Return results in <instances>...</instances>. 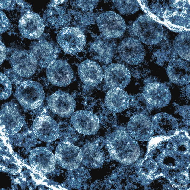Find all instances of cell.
Instances as JSON below:
<instances>
[{
  "label": "cell",
  "instance_id": "6da1fadb",
  "mask_svg": "<svg viewBox=\"0 0 190 190\" xmlns=\"http://www.w3.org/2000/svg\"><path fill=\"white\" fill-rule=\"evenodd\" d=\"M106 145L111 157L125 164L133 163L139 156L137 143L123 129H118L111 133L107 139Z\"/></svg>",
  "mask_w": 190,
  "mask_h": 190
},
{
  "label": "cell",
  "instance_id": "7a4b0ae2",
  "mask_svg": "<svg viewBox=\"0 0 190 190\" xmlns=\"http://www.w3.org/2000/svg\"><path fill=\"white\" fill-rule=\"evenodd\" d=\"M131 29L134 35L147 44H156L163 38L162 25L147 15H141L137 18L133 23Z\"/></svg>",
  "mask_w": 190,
  "mask_h": 190
},
{
  "label": "cell",
  "instance_id": "3957f363",
  "mask_svg": "<svg viewBox=\"0 0 190 190\" xmlns=\"http://www.w3.org/2000/svg\"><path fill=\"white\" fill-rule=\"evenodd\" d=\"M163 16L165 23L171 29L184 31L190 26V1H174Z\"/></svg>",
  "mask_w": 190,
  "mask_h": 190
},
{
  "label": "cell",
  "instance_id": "277c9868",
  "mask_svg": "<svg viewBox=\"0 0 190 190\" xmlns=\"http://www.w3.org/2000/svg\"><path fill=\"white\" fill-rule=\"evenodd\" d=\"M15 95L20 104L28 110L38 107L45 98L42 86L39 83L32 81H27L21 83L16 89Z\"/></svg>",
  "mask_w": 190,
  "mask_h": 190
},
{
  "label": "cell",
  "instance_id": "5b68a950",
  "mask_svg": "<svg viewBox=\"0 0 190 190\" xmlns=\"http://www.w3.org/2000/svg\"><path fill=\"white\" fill-rule=\"evenodd\" d=\"M0 115L1 134L12 135L20 130L24 119L16 103L11 102L5 103L1 109Z\"/></svg>",
  "mask_w": 190,
  "mask_h": 190
},
{
  "label": "cell",
  "instance_id": "8992f818",
  "mask_svg": "<svg viewBox=\"0 0 190 190\" xmlns=\"http://www.w3.org/2000/svg\"><path fill=\"white\" fill-rule=\"evenodd\" d=\"M96 22L99 30L103 35L112 39L121 36L126 28L123 18L112 11L102 13L97 17Z\"/></svg>",
  "mask_w": 190,
  "mask_h": 190
},
{
  "label": "cell",
  "instance_id": "52a82bcc",
  "mask_svg": "<svg viewBox=\"0 0 190 190\" xmlns=\"http://www.w3.org/2000/svg\"><path fill=\"white\" fill-rule=\"evenodd\" d=\"M57 41L63 51L70 54L81 51L86 43L85 37L78 28H63L57 34Z\"/></svg>",
  "mask_w": 190,
  "mask_h": 190
},
{
  "label": "cell",
  "instance_id": "ba28073f",
  "mask_svg": "<svg viewBox=\"0 0 190 190\" xmlns=\"http://www.w3.org/2000/svg\"><path fill=\"white\" fill-rule=\"evenodd\" d=\"M55 160L61 167L69 170L77 168L82 162L81 149L68 142H64L57 147Z\"/></svg>",
  "mask_w": 190,
  "mask_h": 190
},
{
  "label": "cell",
  "instance_id": "9c48e42d",
  "mask_svg": "<svg viewBox=\"0 0 190 190\" xmlns=\"http://www.w3.org/2000/svg\"><path fill=\"white\" fill-rule=\"evenodd\" d=\"M29 160L33 172L35 173L43 175L52 171L55 167V156L44 147L32 150L30 153Z\"/></svg>",
  "mask_w": 190,
  "mask_h": 190
},
{
  "label": "cell",
  "instance_id": "30bf717a",
  "mask_svg": "<svg viewBox=\"0 0 190 190\" xmlns=\"http://www.w3.org/2000/svg\"><path fill=\"white\" fill-rule=\"evenodd\" d=\"M143 97L151 106L161 108L167 105L171 97L169 87L160 83L152 82L146 84L143 91Z\"/></svg>",
  "mask_w": 190,
  "mask_h": 190
},
{
  "label": "cell",
  "instance_id": "8fae6325",
  "mask_svg": "<svg viewBox=\"0 0 190 190\" xmlns=\"http://www.w3.org/2000/svg\"><path fill=\"white\" fill-rule=\"evenodd\" d=\"M118 52L121 58L132 65L140 64L144 56L143 46L138 40L132 37L124 39L119 44Z\"/></svg>",
  "mask_w": 190,
  "mask_h": 190
},
{
  "label": "cell",
  "instance_id": "7c38bea8",
  "mask_svg": "<svg viewBox=\"0 0 190 190\" xmlns=\"http://www.w3.org/2000/svg\"><path fill=\"white\" fill-rule=\"evenodd\" d=\"M104 77L107 86L110 89H123L130 83L131 75L129 69L124 65L112 63L106 68Z\"/></svg>",
  "mask_w": 190,
  "mask_h": 190
},
{
  "label": "cell",
  "instance_id": "4fadbf2b",
  "mask_svg": "<svg viewBox=\"0 0 190 190\" xmlns=\"http://www.w3.org/2000/svg\"><path fill=\"white\" fill-rule=\"evenodd\" d=\"M46 75L52 84L65 87L71 81L73 76L72 70L65 61L55 60L47 68Z\"/></svg>",
  "mask_w": 190,
  "mask_h": 190
},
{
  "label": "cell",
  "instance_id": "5bb4252c",
  "mask_svg": "<svg viewBox=\"0 0 190 190\" xmlns=\"http://www.w3.org/2000/svg\"><path fill=\"white\" fill-rule=\"evenodd\" d=\"M45 28L43 19L37 14L28 11L20 19L18 28L20 33L24 37L33 39L39 37Z\"/></svg>",
  "mask_w": 190,
  "mask_h": 190
},
{
  "label": "cell",
  "instance_id": "9a60e30c",
  "mask_svg": "<svg viewBox=\"0 0 190 190\" xmlns=\"http://www.w3.org/2000/svg\"><path fill=\"white\" fill-rule=\"evenodd\" d=\"M35 135L45 142L55 141L59 135V129L56 122L49 116L42 115L37 117L33 124Z\"/></svg>",
  "mask_w": 190,
  "mask_h": 190
},
{
  "label": "cell",
  "instance_id": "2e32d148",
  "mask_svg": "<svg viewBox=\"0 0 190 190\" xmlns=\"http://www.w3.org/2000/svg\"><path fill=\"white\" fill-rule=\"evenodd\" d=\"M71 122L77 131L85 135H93L99 128V121L97 117L87 110L76 112L72 114Z\"/></svg>",
  "mask_w": 190,
  "mask_h": 190
},
{
  "label": "cell",
  "instance_id": "e0dca14e",
  "mask_svg": "<svg viewBox=\"0 0 190 190\" xmlns=\"http://www.w3.org/2000/svg\"><path fill=\"white\" fill-rule=\"evenodd\" d=\"M127 128L131 136L140 141H147L153 135L152 121L147 116L143 114L132 116L128 123Z\"/></svg>",
  "mask_w": 190,
  "mask_h": 190
},
{
  "label": "cell",
  "instance_id": "ac0fdd59",
  "mask_svg": "<svg viewBox=\"0 0 190 190\" xmlns=\"http://www.w3.org/2000/svg\"><path fill=\"white\" fill-rule=\"evenodd\" d=\"M29 54L33 61L42 68H47L56 59V52L45 40L35 42L30 46Z\"/></svg>",
  "mask_w": 190,
  "mask_h": 190
},
{
  "label": "cell",
  "instance_id": "d6986e66",
  "mask_svg": "<svg viewBox=\"0 0 190 190\" xmlns=\"http://www.w3.org/2000/svg\"><path fill=\"white\" fill-rule=\"evenodd\" d=\"M48 105L54 113L61 117H66L73 113L75 102L73 97L69 93L58 91L50 96Z\"/></svg>",
  "mask_w": 190,
  "mask_h": 190
},
{
  "label": "cell",
  "instance_id": "ffe728a7",
  "mask_svg": "<svg viewBox=\"0 0 190 190\" xmlns=\"http://www.w3.org/2000/svg\"><path fill=\"white\" fill-rule=\"evenodd\" d=\"M12 69L22 77H29L36 72L37 65L29 54L23 50L15 52L10 59Z\"/></svg>",
  "mask_w": 190,
  "mask_h": 190
},
{
  "label": "cell",
  "instance_id": "44dd1931",
  "mask_svg": "<svg viewBox=\"0 0 190 190\" xmlns=\"http://www.w3.org/2000/svg\"><path fill=\"white\" fill-rule=\"evenodd\" d=\"M78 73L82 82L89 86L98 85L104 77L103 71L100 65L90 60H85L79 65Z\"/></svg>",
  "mask_w": 190,
  "mask_h": 190
},
{
  "label": "cell",
  "instance_id": "7402d4cb",
  "mask_svg": "<svg viewBox=\"0 0 190 190\" xmlns=\"http://www.w3.org/2000/svg\"><path fill=\"white\" fill-rule=\"evenodd\" d=\"M167 74L169 79L175 84L186 85L190 82L189 64L183 60H172L168 66Z\"/></svg>",
  "mask_w": 190,
  "mask_h": 190
},
{
  "label": "cell",
  "instance_id": "603a6c76",
  "mask_svg": "<svg viewBox=\"0 0 190 190\" xmlns=\"http://www.w3.org/2000/svg\"><path fill=\"white\" fill-rule=\"evenodd\" d=\"M105 102L108 109L114 113H119L126 109L129 102V96L123 89L115 88L107 93Z\"/></svg>",
  "mask_w": 190,
  "mask_h": 190
},
{
  "label": "cell",
  "instance_id": "cb8c5ba5",
  "mask_svg": "<svg viewBox=\"0 0 190 190\" xmlns=\"http://www.w3.org/2000/svg\"><path fill=\"white\" fill-rule=\"evenodd\" d=\"M43 19L47 27L58 29L65 26L69 20V17L65 8L56 6L47 9L44 12Z\"/></svg>",
  "mask_w": 190,
  "mask_h": 190
},
{
  "label": "cell",
  "instance_id": "d4e9b609",
  "mask_svg": "<svg viewBox=\"0 0 190 190\" xmlns=\"http://www.w3.org/2000/svg\"><path fill=\"white\" fill-rule=\"evenodd\" d=\"M153 127L156 132L165 136H171L178 128L176 119L171 115L160 113L155 115L152 120Z\"/></svg>",
  "mask_w": 190,
  "mask_h": 190
},
{
  "label": "cell",
  "instance_id": "484cf974",
  "mask_svg": "<svg viewBox=\"0 0 190 190\" xmlns=\"http://www.w3.org/2000/svg\"><path fill=\"white\" fill-rule=\"evenodd\" d=\"M116 48L114 41L104 35L98 37L94 42L93 48L99 59L105 63H109L114 56Z\"/></svg>",
  "mask_w": 190,
  "mask_h": 190
},
{
  "label": "cell",
  "instance_id": "4316f807",
  "mask_svg": "<svg viewBox=\"0 0 190 190\" xmlns=\"http://www.w3.org/2000/svg\"><path fill=\"white\" fill-rule=\"evenodd\" d=\"M81 150L82 154L81 162L84 165L88 167L95 168L103 164L104 161L103 154L95 144H87Z\"/></svg>",
  "mask_w": 190,
  "mask_h": 190
},
{
  "label": "cell",
  "instance_id": "83f0119b",
  "mask_svg": "<svg viewBox=\"0 0 190 190\" xmlns=\"http://www.w3.org/2000/svg\"><path fill=\"white\" fill-rule=\"evenodd\" d=\"M174 49L179 55L186 60H190V32L185 30L175 38L173 41Z\"/></svg>",
  "mask_w": 190,
  "mask_h": 190
},
{
  "label": "cell",
  "instance_id": "f1b7e54d",
  "mask_svg": "<svg viewBox=\"0 0 190 190\" xmlns=\"http://www.w3.org/2000/svg\"><path fill=\"white\" fill-rule=\"evenodd\" d=\"M9 153H5L3 155H1L2 158L1 160L0 167L2 170L10 173H18L21 170V164L14 157L9 155Z\"/></svg>",
  "mask_w": 190,
  "mask_h": 190
},
{
  "label": "cell",
  "instance_id": "f546056e",
  "mask_svg": "<svg viewBox=\"0 0 190 190\" xmlns=\"http://www.w3.org/2000/svg\"><path fill=\"white\" fill-rule=\"evenodd\" d=\"M114 5L122 14H132L137 11L139 8V4L136 0H113Z\"/></svg>",
  "mask_w": 190,
  "mask_h": 190
},
{
  "label": "cell",
  "instance_id": "4dcf8cb0",
  "mask_svg": "<svg viewBox=\"0 0 190 190\" xmlns=\"http://www.w3.org/2000/svg\"><path fill=\"white\" fill-rule=\"evenodd\" d=\"M12 92L11 82L5 74L0 73V100L8 98Z\"/></svg>",
  "mask_w": 190,
  "mask_h": 190
},
{
  "label": "cell",
  "instance_id": "1f68e13d",
  "mask_svg": "<svg viewBox=\"0 0 190 190\" xmlns=\"http://www.w3.org/2000/svg\"><path fill=\"white\" fill-rule=\"evenodd\" d=\"M98 0H77L76 4L83 11H90L97 5Z\"/></svg>",
  "mask_w": 190,
  "mask_h": 190
},
{
  "label": "cell",
  "instance_id": "d6a6232c",
  "mask_svg": "<svg viewBox=\"0 0 190 190\" xmlns=\"http://www.w3.org/2000/svg\"><path fill=\"white\" fill-rule=\"evenodd\" d=\"M5 73L11 81L15 84L20 83L22 80V77L12 69L7 70Z\"/></svg>",
  "mask_w": 190,
  "mask_h": 190
},
{
  "label": "cell",
  "instance_id": "836d02e7",
  "mask_svg": "<svg viewBox=\"0 0 190 190\" xmlns=\"http://www.w3.org/2000/svg\"><path fill=\"white\" fill-rule=\"evenodd\" d=\"M9 26V21L5 14L2 11H0V33L7 31Z\"/></svg>",
  "mask_w": 190,
  "mask_h": 190
},
{
  "label": "cell",
  "instance_id": "e575fe53",
  "mask_svg": "<svg viewBox=\"0 0 190 190\" xmlns=\"http://www.w3.org/2000/svg\"><path fill=\"white\" fill-rule=\"evenodd\" d=\"M6 49L4 43L0 41V64H1L6 58Z\"/></svg>",
  "mask_w": 190,
  "mask_h": 190
},
{
  "label": "cell",
  "instance_id": "d590c367",
  "mask_svg": "<svg viewBox=\"0 0 190 190\" xmlns=\"http://www.w3.org/2000/svg\"><path fill=\"white\" fill-rule=\"evenodd\" d=\"M12 1L11 0H0L1 8H8L11 5Z\"/></svg>",
  "mask_w": 190,
  "mask_h": 190
},
{
  "label": "cell",
  "instance_id": "8d00e7d4",
  "mask_svg": "<svg viewBox=\"0 0 190 190\" xmlns=\"http://www.w3.org/2000/svg\"><path fill=\"white\" fill-rule=\"evenodd\" d=\"M65 0H53L48 5L49 7H53L57 6L62 3Z\"/></svg>",
  "mask_w": 190,
  "mask_h": 190
}]
</instances>
